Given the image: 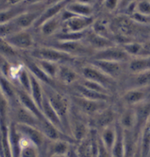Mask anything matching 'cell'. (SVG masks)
Here are the masks:
<instances>
[{
  "instance_id": "cell-31",
  "label": "cell",
  "mask_w": 150,
  "mask_h": 157,
  "mask_svg": "<svg viewBox=\"0 0 150 157\" xmlns=\"http://www.w3.org/2000/svg\"><path fill=\"white\" fill-rule=\"evenodd\" d=\"M19 31H21V30H19V27L14 23L13 19L8 22L0 23V37L1 38H7L8 36Z\"/></svg>"
},
{
  "instance_id": "cell-28",
  "label": "cell",
  "mask_w": 150,
  "mask_h": 157,
  "mask_svg": "<svg viewBox=\"0 0 150 157\" xmlns=\"http://www.w3.org/2000/svg\"><path fill=\"white\" fill-rule=\"evenodd\" d=\"M34 61L37 63L38 66L40 67V69H41L46 75L49 78H51L52 80L56 81L60 63H53V62H49V61H44V60H34Z\"/></svg>"
},
{
  "instance_id": "cell-18",
  "label": "cell",
  "mask_w": 150,
  "mask_h": 157,
  "mask_svg": "<svg viewBox=\"0 0 150 157\" xmlns=\"http://www.w3.org/2000/svg\"><path fill=\"white\" fill-rule=\"evenodd\" d=\"M41 13L39 12H23L13 19L14 23L19 30H26L31 25H34Z\"/></svg>"
},
{
  "instance_id": "cell-13",
  "label": "cell",
  "mask_w": 150,
  "mask_h": 157,
  "mask_svg": "<svg viewBox=\"0 0 150 157\" xmlns=\"http://www.w3.org/2000/svg\"><path fill=\"white\" fill-rule=\"evenodd\" d=\"M83 40L94 51L100 50V49L106 48L107 47L115 45L112 40L107 39L104 36H101L90 29H88L87 31L85 32L84 37Z\"/></svg>"
},
{
  "instance_id": "cell-15",
  "label": "cell",
  "mask_w": 150,
  "mask_h": 157,
  "mask_svg": "<svg viewBox=\"0 0 150 157\" xmlns=\"http://www.w3.org/2000/svg\"><path fill=\"white\" fill-rule=\"evenodd\" d=\"M40 110L42 112V114L45 117V119L49 121L52 125L57 127L59 130L63 131V132H65L64 131V127L63 126V123L61 121V119L59 118L58 114L55 111V109L52 107V105H50V103L48 100V98H46V96H44L43 101H42V104H41V107H40ZM66 133V132H65ZM70 136V135H69Z\"/></svg>"
},
{
  "instance_id": "cell-33",
  "label": "cell",
  "mask_w": 150,
  "mask_h": 157,
  "mask_svg": "<svg viewBox=\"0 0 150 157\" xmlns=\"http://www.w3.org/2000/svg\"><path fill=\"white\" fill-rule=\"evenodd\" d=\"M119 2L120 0H104L102 4L108 11L114 12L119 9Z\"/></svg>"
},
{
  "instance_id": "cell-22",
  "label": "cell",
  "mask_w": 150,
  "mask_h": 157,
  "mask_svg": "<svg viewBox=\"0 0 150 157\" xmlns=\"http://www.w3.org/2000/svg\"><path fill=\"white\" fill-rule=\"evenodd\" d=\"M127 69L131 74L148 70L150 69V56L133 57L127 63Z\"/></svg>"
},
{
  "instance_id": "cell-29",
  "label": "cell",
  "mask_w": 150,
  "mask_h": 157,
  "mask_svg": "<svg viewBox=\"0 0 150 157\" xmlns=\"http://www.w3.org/2000/svg\"><path fill=\"white\" fill-rule=\"evenodd\" d=\"M23 12H25V11L20 10L19 7L17 6L9 7L7 9L5 8L2 11H0V23L11 21Z\"/></svg>"
},
{
  "instance_id": "cell-36",
  "label": "cell",
  "mask_w": 150,
  "mask_h": 157,
  "mask_svg": "<svg viewBox=\"0 0 150 157\" xmlns=\"http://www.w3.org/2000/svg\"><path fill=\"white\" fill-rule=\"evenodd\" d=\"M136 2H138V0H120L119 9H123L124 10L125 7L128 6L129 5H132V4L136 3Z\"/></svg>"
},
{
  "instance_id": "cell-32",
  "label": "cell",
  "mask_w": 150,
  "mask_h": 157,
  "mask_svg": "<svg viewBox=\"0 0 150 157\" xmlns=\"http://www.w3.org/2000/svg\"><path fill=\"white\" fill-rule=\"evenodd\" d=\"M136 13L150 18V2L148 0H140L136 4Z\"/></svg>"
},
{
  "instance_id": "cell-27",
  "label": "cell",
  "mask_w": 150,
  "mask_h": 157,
  "mask_svg": "<svg viewBox=\"0 0 150 157\" xmlns=\"http://www.w3.org/2000/svg\"><path fill=\"white\" fill-rule=\"evenodd\" d=\"M0 56L8 60L11 63H17L19 54L6 38L0 37Z\"/></svg>"
},
{
  "instance_id": "cell-35",
  "label": "cell",
  "mask_w": 150,
  "mask_h": 157,
  "mask_svg": "<svg viewBox=\"0 0 150 157\" xmlns=\"http://www.w3.org/2000/svg\"><path fill=\"white\" fill-rule=\"evenodd\" d=\"M24 1L25 0H5L4 4L6 6H7V8H9V7L17 6L20 3H24Z\"/></svg>"
},
{
  "instance_id": "cell-41",
  "label": "cell",
  "mask_w": 150,
  "mask_h": 157,
  "mask_svg": "<svg viewBox=\"0 0 150 157\" xmlns=\"http://www.w3.org/2000/svg\"><path fill=\"white\" fill-rule=\"evenodd\" d=\"M51 157H68V156H66V155H54V156H51Z\"/></svg>"
},
{
  "instance_id": "cell-21",
  "label": "cell",
  "mask_w": 150,
  "mask_h": 157,
  "mask_svg": "<svg viewBox=\"0 0 150 157\" xmlns=\"http://www.w3.org/2000/svg\"><path fill=\"white\" fill-rule=\"evenodd\" d=\"M66 9L75 16L92 17L94 8L92 6L79 3L77 1H69L66 6Z\"/></svg>"
},
{
  "instance_id": "cell-23",
  "label": "cell",
  "mask_w": 150,
  "mask_h": 157,
  "mask_svg": "<svg viewBox=\"0 0 150 157\" xmlns=\"http://www.w3.org/2000/svg\"><path fill=\"white\" fill-rule=\"evenodd\" d=\"M60 14L54 18L46 20L39 26L40 33L44 36H51V35L56 34V33H57V31L60 29V27L63 25V20L61 19Z\"/></svg>"
},
{
  "instance_id": "cell-5",
  "label": "cell",
  "mask_w": 150,
  "mask_h": 157,
  "mask_svg": "<svg viewBox=\"0 0 150 157\" xmlns=\"http://www.w3.org/2000/svg\"><path fill=\"white\" fill-rule=\"evenodd\" d=\"M131 57L126 53L122 46H110L106 48L95 51L90 60H99V61H110L118 63H128Z\"/></svg>"
},
{
  "instance_id": "cell-1",
  "label": "cell",
  "mask_w": 150,
  "mask_h": 157,
  "mask_svg": "<svg viewBox=\"0 0 150 157\" xmlns=\"http://www.w3.org/2000/svg\"><path fill=\"white\" fill-rule=\"evenodd\" d=\"M43 84V83H42ZM44 94L52 107L58 114L63 123L64 131L67 134L69 132V113L71 109V99L66 94L60 91L56 87L43 84ZM77 143V142H76Z\"/></svg>"
},
{
  "instance_id": "cell-24",
  "label": "cell",
  "mask_w": 150,
  "mask_h": 157,
  "mask_svg": "<svg viewBox=\"0 0 150 157\" xmlns=\"http://www.w3.org/2000/svg\"><path fill=\"white\" fill-rule=\"evenodd\" d=\"M31 74V73H30ZM29 94L31 95L33 99L38 105V106L41 107V104L44 98V90L43 84L40 80H38L37 78L33 75L31 74V84H30V91Z\"/></svg>"
},
{
  "instance_id": "cell-38",
  "label": "cell",
  "mask_w": 150,
  "mask_h": 157,
  "mask_svg": "<svg viewBox=\"0 0 150 157\" xmlns=\"http://www.w3.org/2000/svg\"><path fill=\"white\" fill-rule=\"evenodd\" d=\"M45 0H25L24 4L27 6H33V5H37L40 3H44Z\"/></svg>"
},
{
  "instance_id": "cell-42",
  "label": "cell",
  "mask_w": 150,
  "mask_h": 157,
  "mask_svg": "<svg viewBox=\"0 0 150 157\" xmlns=\"http://www.w3.org/2000/svg\"><path fill=\"white\" fill-rule=\"evenodd\" d=\"M98 1H99V3H101V4H102V3H103V1H104V0H98Z\"/></svg>"
},
{
  "instance_id": "cell-19",
  "label": "cell",
  "mask_w": 150,
  "mask_h": 157,
  "mask_svg": "<svg viewBox=\"0 0 150 157\" xmlns=\"http://www.w3.org/2000/svg\"><path fill=\"white\" fill-rule=\"evenodd\" d=\"M69 2V0H66V1H64V2L59 3V4H56V5L50 6H47V8L44 10L43 12H41L40 17L38 18L37 21L35 22L34 25L39 27V26L41 25L43 22H45L46 20L51 19V18H54V17H56L57 15H59V14L64 10V8L66 7L67 4H68Z\"/></svg>"
},
{
  "instance_id": "cell-26",
  "label": "cell",
  "mask_w": 150,
  "mask_h": 157,
  "mask_svg": "<svg viewBox=\"0 0 150 157\" xmlns=\"http://www.w3.org/2000/svg\"><path fill=\"white\" fill-rule=\"evenodd\" d=\"M19 157H40V151L27 139L21 137L19 140Z\"/></svg>"
},
{
  "instance_id": "cell-11",
  "label": "cell",
  "mask_w": 150,
  "mask_h": 157,
  "mask_svg": "<svg viewBox=\"0 0 150 157\" xmlns=\"http://www.w3.org/2000/svg\"><path fill=\"white\" fill-rule=\"evenodd\" d=\"M16 93H17L18 101H19L21 106L24 107L26 111H28L29 113H32L39 120H46L43 114H42L40 108L38 106L37 104L33 99V98L31 97V95L29 94V92L25 91L22 89L16 87Z\"/></svg>"
},
{
  "instance_id": "cell-16",
  "label": "cell",
  "mask_w": 150,
  "mask_h": 157,
  "mask_svg": "<svg viewBox=\"0 0 150 157\" xmlns=\"http://www.w3.org/2000/svg\"><path fill=\"white\" fill-rule=\"evenodd\" d=\"M125 83L128 86L127 89L150 88V69L140 73L131 74V76L126 79Z\"/></svg>"
},
{
  "instance_id": "cell-4",
  "label": "cell",
  "mask_w": 150,
  "mask_h": 157,
  "mask_svg": "<svg viewBox=\"0 0 150 157\" xmlns=\"http://www.w3.org/2000/svg\"><path fill=\"white\" fill-rule=\"evenodd\" d=\"M71 104L83 114L87 116L88 118L109 107V102L89 99L78 95L73 96V98H71Z\"/></svg>"
},
{
  "instance_id": "cell-7",
  "label": "cell",
  "mask_w": 150,
  "mask_h": 157,
  "mask_svg": "<svg viewBox=\"0 0 150 157\" xmlns=\"http://www.w3.org/2000/svg\"><path fill=\"white\" fill-rule=\"evenodd\" d=\"M14 126L16 131L21 137L27 139L33 144L35 145L40 150L41 149V147H43V145L47 140V138L40 129H38L35 126H29L25 124H19V123L17 124L14 123Z\"/></svg>"
},
{
  "instance_id": "cell-10",
  "label": "cell",
  "mask_w": 150,
  "mask_h": 157,
  "mask_svg": "<svg viewBox=\"0 0 150 157\" xmlns=\"http://www.w3.org/2000/svg\"><path fill=\"white\" fill-rule=\"evenodd\" d=\"M150 93V88H131L125 90L121 99L126 106H135L146 102Z\"/></svg>"
},
{
  "instance_id": "cell-34",
  "label": "cell",
  "mask_w": 150,
  "mask_h": 157,
  "mask_svg": "<svg viewBox=\"0 0 150 157\" xmlns=\"http://www.w3.org/2000/svg\"><path fill=\"white\" fill-rule=\"evenodd\" d=\"M96 157H113L111 151L108 150L106 147L102 144V142L100 141L99 136H98V153H97V156Z\"/></svg>"
},
{
  "instance_id": "cell-30",
  "label": "cell",
  "mask_w": 150,
  "mask_h": 157,
  "mask_svg": "<svg viewBox=\"0 0 150 157\" xmlns=\"http://www.w3.org/2000/svg\"><path fill=\"white\" fill-rule=\"evenodd\" d=\"M122 48L130 56L131 58L133 57L142 56L143 52V43L139 42H126L122 45Z\"/></svg>"
},
{
  "instance_id": "cell-3",
  "label": "cell",
  "mask_w": 150,
  "mask_h": 157,
  "mask_svg": "<svg viewBox=\"0 0 150 157\" xmlns=\"http://www.w3.org/2000/svg\"><path fill=\"white\" fill-rule=\"evenodd\" d=\"M78 72L82 78L98 82L112 92L116 88V81L108 76L106 74H105L103 71H101L98 68H97L90 63L82 65Z\"/></svg>"
},
{
  "instance_id": "cell-8",
  "label": "cell",
  "mask_w": 150,
  "mask_h": 157,
  "mask_svg": "<svg viewBox=\"0 0 150 157\" xmlns=\"http://www.w3.org/2000/svg\"><path fill=\"white\" fill-rule=\"evenodd\" d=\"M6 40L16 50H31L34 48V40L29 32L21 30L8 36Z\"/></svg>"
},
{
  "instance_id": "cell-20",
  "label": "cell",
  "mask_w": 150,
  "mask_h": 157,
  "mask_svg": "<svg viewBox=\"0 0 150 157\" xmlns=\"http://www.w3.org/2000/svg\"><path fill=\"white\" fill-rule=\"evenodd\" d=\"M117 137V126L116 123L115 125H110L106 126L103 129L100 130L99 140L102 142V144L104 145L106 147L108 150H112L115 140Z\"/></svg>"
},
{
  "instance_id": "cell-9",
  "label": "cell",
  "mask_w": 150,
  "mask_h": 157,
  "mask_svg": "<svg viewBox=\"0 0 150 157\" xmlns=\"http://www.w3.org/2000/svg\"><path fill=\"white\" fill-rule=\"evenodd\" d=\"M95 20L92 17H83V16H73L72 18L63 22V25L66 33H81L86 32L93 25Z\"/></svg>"
},
{
  "instance_id": "cell-12",
  "label": "cell",
  "mask_w": 150,
  "mask_h": 157,
  "mask_svg": "<svg viewBox=\"0 0 150 157\" xmlns=\"http://www.w3.org/2000/svg\"><path fill=\"white\" fill-rule=\"evenodd\" d=\"M71 64L63 63L60 64L56 81H58L65 86H73L81 80V75L76 71Z\"/></svg>"
},
{
  "instance_id": "cell-37",
  "label": "cell",
  "mask_w": 150,
  "mask_h": 157,
  "mask_svg": "<svg viewBox=\"0 0 150 157\" xmlns=\"http://www.w3.org/2000/svg\"><path fill=\"white\" fill-rule=\"evenodd\" d=\"M64 1H66V0H45L44 5L46 6H54V5H56V4L62 3Z\"/></svg>"
},
{
  "instance_id": "cell-25",
  "label": "cell",
  "mask_w": 150,
  "mask_h": 157,
  "mask_svg": "<svg viewBox=\"0 0 150 157\" xmlns=\"http://www.w3.org/2000/svg\"><path fill=\"white\" fill-rule=\"evenodd\" d=\"M139 141L141 157H148L150 151V116L143 126Z\"/></svg>"
},
{
  "instance_id": "cell-17",
  "label": "cell",
  "mask_w": 150,
  "mask_h": 157,
  "mask_svg": "<svg viewBox=\"0 0 150 157\" xmlns=\"http://www.w3.org/2000/svg\"><path fill=\"white\" fill-rule=\"evenodd\" d=\"M118 123L123 129L133 130L135 132V128L137 125V117L134 107L127 106V108H125L120 114V118Z\"/></svg>"
},
{
  "instance_id": "cell-39",
  "label": "cell",
  "mask_w": 150,
  "mask_h": 157,
  "mask_svg": "<svg viewBox=\"0 0 150 157\" xmlns=\"http://www.w3.org/2000/svg\"><path fill=\"white\" fill-rule=\"evenodd\" d=\"M77 1L79 3H83V4H85V5H90V6H92L95 0H75Z\"/></svg>"
},
{
  "instance_id": "cell-6",
  "label": "cell",
  "mask_w": 150,
  "mask_h": 157,
  "mask_svg": "<svg viewBox=\"0 0 150 157\" xmlns=\"http://www.w3.org/2000/svg\"><path fill=\"white\" fill-rule=\"evenodd\" d=\"M89 63L93 64L97 68L103 71L108 76L114 79L115 81L120 79L125 75L127 69V63H118L110 61H99V60H90Z\"/></svg>"
},
{
  "instance_id": "cell-43",
  "label": "cell",
  "mask_w": 150,
  "mask_h": 157,
  "mask_svg": "<svg viewBox=\"0 0 150 157\" xmlns=\"http://www.w3.org/2000/svg\"><path fill=\"white\" fill-rule=\"evenodd\" d=\"M148 1H149V2H150V0H148Z\"/></svg>"
},
{
  "instance_id": "cell-2",
  "label": "cell",
  "mask_w": 150,
  "mask_h": 157,
  "mask_svg": "<svg viewBox=\"0 0 150 157\" xmlns=\"http://www.w3.org/2000/svg\"><path fill=\"white\" fill-rule=\"evenodd\" d=\"M31 58L34 60H44L49 61L53 63H66V64H72L77 60V58L70 56L69 54L63 52L54 47H37L33 48L30 50Z\"/></svg>"
},
{
  "instance_id": "cell-14",
  "label": "cell",
  "mask_w": 150,
  "mask_h": 157,
  "mask_svg": "<svg viewBox=\"0 0 150 157\" xmlns=\"http://www.w3.org/2000/svg\"><path fill=\"white\" fill-rule=\"evenodd\" d=\"M91 121H89V125L90 124L95 127V129H103L106 126L113 125L114 120H116V113L109 107L105 109L104 111L95 114L90 117Z\"/></svg>"
},
{
  "instance_id": "cell-40",
  "label": "cell",
  "mask_w": 150,
  "mask_h": 157,
  "mask_svg": "<svg viewBox=\"0 0 150 157\" xmlns=\"http://www.w3.org/2000/svg\"><path fill=\"white\" fill-rule=\"evenodd\" d=\"M140 143V142H139ZM133 157H141V154H140V144H139V147H138L137 150L135 152V154H134V155Z\"/></svg>"
}]
</instances>
